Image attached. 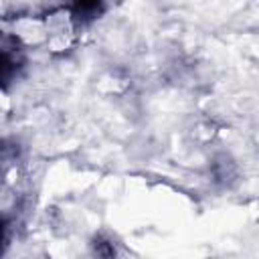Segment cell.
<instances>
[{
	"instance_id": "cell-1",
	"label": "cell",
	"mask_w": 259,
	"mask_h": 259,
	"mask_svg": "<svg viewBox=\"0 0 259 259\" xmlns=\"http://www.w3.org/2000/svg\"><path fill=\"white\" fill-rule=\"evenodd\" d=\"M105 0H71L69 16L75 24H87L103 12Z\"/></svg>"
}]
</instances>
